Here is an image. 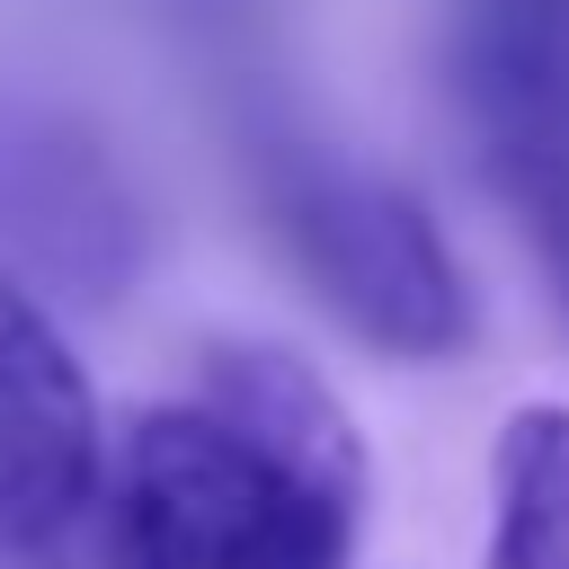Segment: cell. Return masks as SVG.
Here are the masks:
<instances>
[{
	"mask_svg": "<svg viewBox=\"0 0 569 569\" xmlns=\"http://www.w3.org/2000/svg\"><path fill=\"white\" fill-rule=\"evenodd\" d=\"M533 9H569V0H533Z\"/></svg>",
	"mask_w": 569,
	"mask_h": 569,
	"instance_id": "6",
	"label": "cell"
},
{
	"mask_svg": "<svg viewBox=\"0 0 569 569\" xmlns=\"http://www.w3.org/2000/svg\"><path fill=\"white\" fill-rule=\"evenodd\" d=\"M480 569H569V400H516L489 445Z\"/></svg>",
	"mask_w": 569,
	"mask_h": 569,
	"instance_id": "5",
	"label": "cell"
},
{
	"mask_svg": "<svg viewBox=\"0 0 569 569\" xmlns=\"http://www.w3.org/2000/svg\"><path fill=\"white\" fill-rule=\"evenodd\" d=\"M365 436L347 400L267 338H222L187 400L124 418L107 453L116 569H347L365 533Z\"/></svg>",
	"mask_w": 569,
	"mask_h": 569,
	"instance_id": "1",
	"label": "cell"
},
{
	"mask_svg": "<svg viewBox=\"0 0 569 569\" xmlns=\"http://www.w3.org/2000/svg\"><path fill=\"white\" fill-rule=\"evenodd\" d=\"M107 427L53 311L0 276V551L62 542L107 498Z\"/></svg>",
	"mask_w": 569,
	"mask_h": 569,
	"instance_id": "4",
	"label": "cell"
},
{
	"mask_svg": "<svg viewBox=\"0 0 569 569\" xmlns=\"http://www.w3.org/2000/svg\"><path fill=\"white\" fill-rule=\"evenodd\" d=\"M267 196H276V231L302 258L311 293L365 347L409 356V365H436V356H453L471 338L462 267H453L436 213L400 178L356 169V160H329V151H293Z\"/></svg>",
	"mask_w": 569,
	"mask_h": 569,
	"instance_id": "2",
	"label": "cell"
},
{
	"mask_svg": "<svg viewBox=\"0 0 569 569\" xmlns=\"http://www.w3.org/2000/svg\"><path fill=\"white\" fill-rule=\"evenodd\" d=\"M453 116L489 196L569 320V9L462 0L453 9Z\"/></svg>",
	"mask_w": 569,
	"mask_h": 569,
	"instance_id": "3",
	"label": "cell"
}]
</instances>
